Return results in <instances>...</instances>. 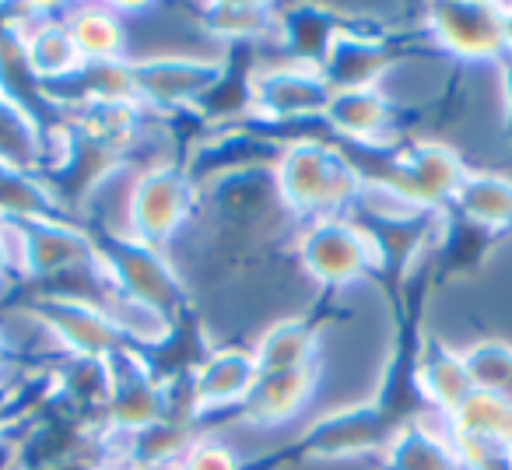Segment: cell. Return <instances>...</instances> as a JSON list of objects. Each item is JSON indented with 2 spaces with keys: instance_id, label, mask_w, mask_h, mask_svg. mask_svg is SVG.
<instances>
[{
  "instance_id": "1",
  "label": "cell",
  "mask_w": 512,
  "mask_h": 470,
  "mask_svg": "<svg viewBox=\"0 0 512 470\" xmlns=\"http://www.w3.org/2000/svg\"><path fill=\"white\" fill-rule=\"evenodd\" d=\"M271 172L281 211L292 221H302V225L313 218L348 214L358 204V193L365 186V176L355 165V158L341 144L323 141V137L281 141Z\"/></svg>"
},
{
  "instance_id": "2",
  "label": "cell",
  "mask_w": 512,
  "mask_h": 470,
  "mask_svg": "<svg viewBox=\"0 0 512 470\" xmlns=\"http://www.w3.org/2000/svg\"><path fill=\"white\" fill-rule=\"evenodd\" d=\"M292 253L302 274L323 288H351L386 267L379 235L351 214H330L299 225Z\"/></svg>"
},
{
  "instance_id": "3",
  "label": "cell",
  "mask_w": 512,
  "mask_h": 470,
  "mask_svg": "<svg viewBox=\"0 0 512 470\" xmlns=\"http://www.w3.org/2000/svg\"><path fill=\"white\" fill-rule=\"evenodd\" d=\"M200 207V186L186 172L183 162L137 165L127 186V204H123V228L141 243L172 250L179 235L193 225V214Z\"/></svg>"
},
{
  "instance_id": "4",
  "label": "cell",
  "mask_w": 512,
  "mask_h": 470,
  "mask_svg": "<svg viewBox=\"0 0 512 470\" xmlns=\"http://www.w3.org/2000/svg\"><path fill=\"white\" fill-rule=\"evenodd\" d=\"M99 274L120 292L162 309L172 320H183L193 306V292L176 257L162 246L141 243L127 232H95Z\"/></svg>"
},
{
  "instance_id": "5",
  "label": "cell",
  "mask_w": 512,
  "mask_h": 470,
  "mask_svg": "<svg viewBox=\"0 0 512 470\" xmlns=\"http://www.w3.org/2000/svg\"><path fill=\"white\" fill-rule=\"evenodd\" d=\"M228 74L225 57H207L190 50L130 53L127 78L130 95L144 113H183L218 92Z\"/></svg>"
},
{
  "instance_id": "6",
  "label": "cell",
  "mask_w": 512,
  "mask_h": 470,
  "mask_svg": "<svg viewBox=\"0 0 512 470\" xmlns=\"http://www.w3.org/2000/svg\"><path fill=\"white\" fill-rule=\"evenodd\" d=\"M18 246V274L32 285H53L74 274H99L95 232L81 221L43 214V218L8 221Z\"/></svg>"
},
{
  "instance_id": "7",
  "label": "cell",
  "mask_w": 512,
  "mask_h": 470,
  "mask_svg": "<svg viewBox=\"0 0 512 470\" xmlns=\"http://www.w3.org/2000/svg\"><path fill=\"white\" fill-rule=\"evenodd\" d=\"M467 172L470 165L460 155V148H453L442 137H414V141L386 148V169L365 179L393 186L400 197H407L421 211H439V207L453 204Z\"/></svg>"
},
{
  "instance_id": "8",
  "label": "cell",
  "mask_w": 512,
  "mask_h": 470,
  "mask_svg": "<svg viewBox=\"0 0 512 470\" xmlns=\"http://www.w3.org/2000/svg\"><path fill=\"white\" fill-rule=\"evenodd\" d=\"M106 397H102V428L127 439L169 418V379L158 376L151 358L123 344L106 358Z\"/></svg>"
},
{
  "instance_id": "9",
  "label": "cell",
  "mask_w": 512,
  "mask_h": 470,
  "mask_svg": "<svg viewBox=\"0 0 512 470\" xmlns=\"http://www.w3.org/2000/svg\"><path fill=\"white\" fill-rule=\"evenodd\" d=\"M25 316L71 362H106L113 351L123 348L120 330L95 302V295L46 292L25 306Z\"/></svg>"
},
{
  "instance_id": "10",
  "label": "cell",
  "mask_w": 512,
  "mask_h": 470,
  "mask_svg": "<svg viewBox=\"0 0 512 470\" xmlns=\"http://www.w3.org/2000/svg\"><path fill=\"white\" fill-rule=\"evenodd\" d=\"M334 88L323 71L309 60H274L260 64L246 78V106L256 120L267 123H302L323 120Z\"/></svg>"
},
{
  "instance_id": "11",
  "label": "cell",
  "mask_w": 512,
  "mask_h": 470,
  "mask_svg": "<svg viewBox=\"0 0 512 470\" xmlns=\"http://www.w3.org/2000/svg\"><path fill=\"white\" fill-rule=\"evenodd\" d=\"M425 32L435 50L467 64H491L509 53L505 39V4H428Z\"/></svg>"
},
{
  "instance_id": "12",
  "label": "cell",
  "mask_w": 512,
  "mask_h": 470,
  "mask_svg": "<svg viewBox=\"0 0 512 470\" xmlns=\"http://www.w3.org/2000/svg\"><path fill=\"white\" fill-rule=\"evenodd\" d=\"M393 421L372 400H348L309 418L299 442L313 460H355L365 453H383L393 435Z\"/></svg>"
},
{
  "instance_id": "13",
  "label": "cell",
  "mask_w": 512,
  "mask_h": 470,
  "mask_svg": "<svg viewBox=\"0 0 512 470\" xmlns=\"http://www.w3.org/2000/svg\"><path fill=\"white\" fill-rule=\"evenodd\" d=\"M260 379L256 358L249 348H214L200 358L186 376V397H190V418L218 411H239L249 390Z\"/></svg>"
},
{
  "instance_id": "14",
  "label": "cell",
  "mask_w": 512,
  "mask_h": 470,
  "mask_svg": "<svg viewBox=\"0 0 512 470\" xmlns=\"http://www.w3.org/2000/svg\"><path fill=\"white\" fill-rule=\"evenodd\" d=\"M393 53L383 36L362 29V25H337L327 32V43L320 50L316 67L323 71L327 85L334 92L344 88H369L383 85V78L393 67Z\"/></svg>"
},
{
  "instance_id": "15",
  "label": "cell",
  "mask_w": 512,
  "mask_h": 470,
  "mask_svg": "<svg viewBox=\"0 0 512 470\" xmlns=\"http://www.w3.org/2000/svg\"><path fill=\"white\" fill-rule=\"evenodd\" d=\"M320 390H323V365L295 369V372H260V379L249 390L239 414L249 428H260V432L285 428L313 407Z\"/></svg>"
},
{
  "instance_id": "16",
  "label": "cell",
  "mask_w": 512,
  "mask_h": 470,
  "mask_svg": "<svg viewBox=\"0 0 512 470\" xmlns=\"http://www.w3.org/2000/svg\"><path fill=\"white\" fill-rule=\"evenodd\" d=\"M393 116L397 109H393L390 95L379 85H369L330 95L323 123L337 141L358 144L365 151H383L393 148Z\"/></svg>"
},
{
  "instance_id": "17",
  "label": "cell",
  "mask_w": 512,
  "mask_h": 470,
  "mask_svg": "<svg viewBox=\"0 0 512 470\" xmlns=\"http://www.w3.org/2000/svg\"><path fill=\"white\" fill-rule=\"evenodd\" d=\"M414 390L435 418H453L474 397V379L463 362V351L446 344L442 337L428 334L418 348V358H414Z\"/></svg>"
},
{
  "instance_id": "18",
  "label": "cell",
  "mask_w": 512,
  "mask_h": 470,
  "mask_svg": "<svg viewBox=\"0 0 512 470\" xmlns=\"http://www.w3.org/2000/svg\"><path fill=\"white\" fill-rule=\"evenodd\" d=\"M22 64L39 92H50L53 85L74 81L85 71V60H81L64 18H53L50 11H39L29 29L22 32Z\"/></svg>"
},
{
  "instance_id": "19",
  "label": "cell",
  "mask_w": 512,
  "mask_h": 470,
  "mask_svg": "<svg viewBox=\"0 0 512 470\" xmlns=\"http://www.w3.org/2000/svg\"><path fill=\"white\" fill-rule=\"evenodd\" d=\"M383 463L386 470H463L449 425L442 418L400 421L383 449Z\"/></svg>"
},
{
  "instance_id": "20",
  "label": "cell",
  "mask_w": 512,
  "mask_h": 470,
  "mask_svg": "<svg viewBox=\"0 0 512 470\" xmlns=\"http://www.w3.org/2000/svg\"><path fill=\"white\" fill-rule=\"evenodd\" d=\"M323 330L306 316H281L271 320L253 341V358L260 372H295L320 365Z\"/></svg>"
},
{
  "instance_id": "21",
  "label": "cell",
  "mask_w": 512,
  "mask_h": 470,
  "mask_svg": "<svg viewBox=\"0 0 512 470\" xmlns=\"http://www.w3.org/2000/svg\"><path fill=\"white\" fill-rule=\"evenodd\" d=\"M95 302L106 309V316L113 320V327L120 330L123 344H127V348L144 351V355L165 348L179 330V323L172 320V316H165L162 309L148 306V302L134 299V295L120 292V288H113L109 281H99V288H95Z\"/></svg>"
},
{
  "instance_id": "22",
  "label": "cell",
  "mask_w": 512,
  "mask_h": 470,
  "mask_svg": "<svg viewBox=\"0 0 512 470\" xmlns=\"http://www.w3.org/2000/svg\"><path fill=\"white\" fill-rule=\"evenodd\" d=\"M32 109V102L11 95L0 81V165L39 176L46 162V127Z\"/></svg>"
},
{
  "instance_id": "23",
  "label": "cell",
  "mask_w": 512,
  "mask_h": 470,
  "mask_svg": "<svg viewBox=\"0 0 512 470\" xmlns=\"http://www.w3.org/2000/svg\"><path fill=\"white\" fill-rule=\"evenodd\" d=\"M64 25L78 46L85 67L127 64L130 60V32L120 11L113 8H71L64 11Z\"/></svg>"
},
{
  "instance_id": "24",
  "label": "cell",
  "mask_w": 512,
  "mask_h": 470,
  "mask_svg": "<svg viewBox=\"0 0 512 470\" xmlns=\"http://www.w3.org/2000/svg\"><path fill=\"white\" fill-rule=\"evenodd\" d=\"M449 207L481 232H512V176L495 169H470Z\"/></svg>"
},
{
  "instance_id": "25",
  "label": "cell",
  "mask_w": 512,
  "mask_h": 470,
  "mask_svg": "<svg viewBox=\"0 0 512 470\" xmlns=\"http://www.w3.org/2000/svg\"><path fill=\"white\" fill-rule=\"evenodd\" d=\"M197 22L207 36L225 43L285 39V15L271 4H200Z\"/></svg>"
},
{
  "instance_id": "26",
  "label": "cell",
  "mask_w": 512,
  "mask_h": 470,
  "mask_svg": "<svg viewBox=\"0 0 512 470\" xmlns=\"http://www.w3.org/2000/svg\"><path fill=\"white\" fill-rule=\"evenodd\" d=\"M463 362L477 393H488L512 404V341L505 337H477L463 344Z\"/></svg>"
},
{
  "instance_id": "27",
  "label": "cell",
  "mask_w": 512,
  "mask_h": 470,
  "mask_svg": "<svg viewBox=\"0 0 512 470\" xmlns=\"http://www.w3.org/2000/svg\"><path fill=\"white\" fill-rule=\"evenodd\" d=\"M449 432L456 435H474V439H491L512 446V404L488 393H477L446 421Z\"/></svg>"
},
{
  "instance_id": "28",
  "label": "cell",
  "mask_w": 512,
  "mask_h": 470,
  "mask_svg": "<svg viewBox=\"0 0 512 470\" xmlns=\"http://www.w3.org/2000/svg\"><path fill=\"white\" fill-rule=\"evenodd\" d=\"M172 470H242L239 449L214 432H197Z\"/></svg>"
},
{
  "instance_id": "29",
  "label": "cell",
  "mask_w": 512,
  "mask_h": 470,
  "mask_svg": "<svg viewBox=\"0 0 512 470\" xmlns=\"http://www.w3.org/2000/svg\"><path fill=\"white\" fill-rule=\"evenodd\" d=\"M11 278L22 281V274H18V246H15V235H11V225L0 218V285Z\"/></svg>"
},
{
  "instance_id": "30",
  "label": "cell",
  "mask_w": 512,
  "mask_h": 470,
  "mask_svg": "<svg viewBox=\"0 0 512 470\" xmlns=\"http://www.w3.org/2000/svg\"><path fill=\"white\" fill-rule=\"evenodd\" d=\"M498 74V99H502V120L505 127H512V53H505L495 64Z\"/></svg>"
},
{
  "instance_id": "31",
  "label": "cell",
  "mask_w": 512,
  "mask_h": 470,
  "mask_svg": "<svg viewBox=\"0 0 512 470\" xmlns=\"http://www.w3.org/2000/svg\"><path fill=\"white\" fill-rule=\"evenodd\" d=\"M505 39H509V53H512V4H505Z\"/></svg>"
},
{
  "instance_id": "32",
  "label": "cell",
  "mask_w": 512,
  "mask_h": 470,
  "mask_svg": "<svg viewBox=\"0 0 512 470\" xmlns=\"http://www.w3.org/2000/svg\"><path fill=\"white\" fill-rule=\"evenodd\" d=\"M0 362H4V337H0Z\"/></svg>"
}]
</instances>
